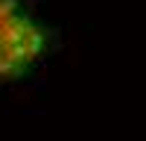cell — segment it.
Here are the masks:
<instances>
[{
	"mask_svg": "<svg viewBox=\"0 0 146 141\" xmlns=\"http://www.w3.org/2000/svg\"><path fill=\"white\" fill-rule=\"evenodd\" d=\"M18 12V0H3L0 3V18H12Z\"/></svg>",
	"mask_w": 146,
	"mask_h": 141,
	"instance_id": "1",
	"label": "cell"
},
{
	"mask_svg": "<svg viewBox=\"0 0 146 141\" xmlns=\"http://www.w3.org/2000/svg\"><path fill=\"white\" fill-rule=\"evenodd\" d=\"M44 85H47V79H32V82H27L23 88H27V91H35V88H44Z\"/></svg>",
	"mask_w": 146,
	"mask_h": 141,
	"instance_id": "2",
	"label": "cell"
}]
</instances>
